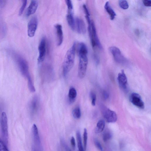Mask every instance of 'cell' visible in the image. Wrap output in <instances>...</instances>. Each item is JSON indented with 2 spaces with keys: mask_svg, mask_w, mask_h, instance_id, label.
Here are the masks:
<instances>
[{
  "mask_svg": "<svg viewBox=\"0 0 151 151\" xmlns=\"http://www.w3.org/2000/svg\"><path fill=\"white\" fill-rule=\"evenodd\" d=\"M70 142L72 148L73 150H74L76 148V143L75 139L73 136L71 137Z\"/></svg>",
  "mask_w": 151,
  "mask_h": 151,
  "instance_id": "32",
  "label": "cell"
},
{
  "mask_svg": "<svg viewBox=\"0 0 151 151\" xmlns=\"http://www.w3.org/2000/svg\"><path fill=\"white\" fill-rule=\"evenodd\" d=\"M83 8L85 14V16H90V14L88 9L87 8L85 4H83Z\"/></svg>",
  "mask_w": 151,
  "mask_h": 151,
  "instance_id": "34",
  "label": "cell"
},
{
  "mask_svg": "<svg viewBox=\"0 0 151 151\" xmlns=\"http://www.w3.org/2000/svg\"><path fill=\"white\" fill-rule=\"evenodd\" d=\"M65 1L68 10H73V5L72 1L70 0H66Z\"/></svg>",
  "mask_w": 151,
  "mask_h": 151,
  "instance_id": "31",
  "label": "cell"
},
{
  "mask_svg": "<svg viewBox=\"0 0 151 151\" xmlns=\"http://www.w3.org/2000/svg\"><path fill=\"white\" fill-rule=\"evenodd\" d=\"M39 101L37 96H34L32 99L29 104V110L30 113L32 115L36 114L39 109Z\"/></svg>",
  "mask_w": 151,
  "mask_h": 151,
  "instance_id": "12",
  "label": "cell"
},
{
  "mask_svg": "<svg viewBox=\"0 0 151 151\" xmlns=\"http://www.w3.org/2000/svg\"><path fill=\"white\" fill-rule=\"evenodd\" d=\"M32 140L34 144V146L38 151L41 150V144L38 132V130L36 125L34 124L31 129Z\"/></svg>",
  "mask_w": 151,
  "mask_h": 151,
  "instance_id": "8",
  "label": "cell"
},
{
  "mask_svg": "<svg viewBox=\"0 0 151 151\" xmlns=\"http://www.w3.org/2000/svg\"><path fill=\"white\" fill-rule=\"evenodd\" d=\"M76 136L78 149V151H84L83 147V146L80 132L78 130L76 133Z\"/></svg>",
  "mask_w": 151,
  "mask_h": 151,
  "instance_id": "21",
  "label": "cell"
},
{
  "mask_svg": "<svg viewBox=\"0 0 151 151\" xmlns=\"http://www.w3.org/2000/svg\"><path fill=\"white\" fill-rule=\"evenodd\" d=\"M101 110L104 119L108 123H114L117 119V116L116 113L104 105H101Z\"/></svg>",
  "mask_w": 151,
  "mask_h": 151,
  "instance_id": "6",
  "label": "cell"
},
{
  "mask_svg": "<svg viewBox=\"0 0 151 151\" xmlns=\"http://www.w3.org/2000/svg\"><path fill=\"white\" fill-rule=\"evenodd\" d=\"M66 19L68 24L70 28L73 30H75V22L73 10H68Z\"/></svg>",
  "mask_w": 151,
  "mask_h": 151,
  "instance_id": "17",
  "label": "cell"
},
{
  "mask_svg": "<svg viewBox=\"0 0 151 151\" xmlns=\"http://www.w3.org/2000/svg\"><path fill=\"white\" fill-rule=\"evenodd\" d=\"M94 142L95 146L100 151H104L101 144L97 139H95Z\"/></svg>",
  "mask_w": 151,
  "mask_h": 151,
  "instance_id": "30",
  "label": "cell"
},
{
  "mask_svg": "<svg viewBox=\"0 0 151 151\" xmlns=\"http://www.w3.org/2000/svg\"><path fill=\"white\" fill-rule=\"evenodd\" d=\"M109 50L116 62L122 65L127 64V60L123 55L119 48L113 46L110 47Z\"/></svg>",
  "mask_w": 151,
  "mask_h": 151,
  "instance_id": "7",
  "label": "cell"
},
{
  "mask_svg": "<svg viewBox=\"0 0 151 151\" xmlns=\"http://www.w3.org/2000/svg\"><path fill=\"white\" fill-rule=\"evenodd\" d=\"M130 100L131 103L137 108L143 109L144 104L140 95L136 93H133L130 96Z\"/></svg>",
  "mask_w": 151,
  "mask_h": 151,
  "instance_id": "11",
  "label": "cell"
},
{
  "mask_svg": "<svg viewBox=\"0 0 151 151\" xmlns=\"http://www.w3.org/2000/svg\"><path fill=\"white\" fill-rule=\"evenodd\" d=\"M76 44L74 43L67 51L63 64V72L66 76L73 68L74 63Z\"/></svg>",
  "mask_w": 151,
  "mask_h": 151,
  "instance_id": "2",
  "label": "cell"
},
{
  "mask_svg": "<svg viewBox=\"0 0 151 151\" xmlns=\"http://www.w3.org/2000/svg\"><path fill=\"white\" fill-rule=\"evenodd\" d=\"M60 144L64 151H72L63 139H60Z\"/></svg>",
  "mask_w": 151,
  "mask_h": 151,
  "instance_id": "26",
  "label": "cell"
},
{
  "mask_svg": "<svg viewBox=\"0 0 151 151\" xmlns=\"http://www.w3.org/2000/svg\"><path fill=\"white\" fill-rule=\"evenodd\" d=\"M78 52L79 57L78 75L80 78H83L86 75L88 63V50L84 43L81 42L78 45Z\"/></svg>",
  "mask_w": 151,
  "mask_h": 151,
  "instance_id": "1",
  "label": "cell"
},
{
  "mask_svg": "<svg viewBox=\"0 0 151 151\" xmlns=\"http://www.w3.org/2000/svg\"><path fill=\"white\" fill-rule=\"evenodd\" d=\"M112 137L111 132L109 131H106L103 133V139L104 142H106L110 139Z\"/></svg>",
  "mask_w": 151,
  "mask_h": 151,
  "instance_id": "24",
  "label": "cell"
},
{
  "mask_svg": "<svg viewBox=\"0 0 151 151\" xmlns=\"http://www.w3.org/2000/svg\"><path fill=\"white\" fill-rule=\"evenodd\" d=\"M0 151H9L6 145L0 138Z\"/></svg>",
  "mask_w": 151,
  "mask_h": 151,
  "instance_id": "28",
  "label": "cell"
},
{
  "mask_svg": "<svg viewBox=\"0 0 151 151\" xmlns=\"http://www.w3.org/2000/svg\"><path fill=\"white\" fill-rule=\"evenodd\" d=\"M38 21L36 17H32L29 21L27 25V34L30 37H33L36 30Z\"/></svg>",
  "mask_w": 151,
  "mask_h": 151,
  "instance_id": "10",
  "label": "cell"
},
{
  "mask_svg": "<svg viewBox=\"0 0 151 151\" xmlns=\"http://www.w3.org/2000/svg\"><path fill=\"white\" fill-rule=\"evenodd\" d=\"M88 29L91 44L93 48L97 46L99 48L102 49V47L96 34L95 24L93 20L88 25Z\"/></svg>",
  "mask_w": 151,
  "mask_h": 151,
  "instance_id": "4",
  "label": "cell"
},
{
  "mask_svg": "<svg viewBox=\"0 0 151 151\" xmlns=\"http://www.w3.org/2000/svg\"><path fill=\"white\" fill-rule=\"evenodd\" d=\"M32 151H38L34 146H33L32 148Z\"/></svg>",
  "mask_w": 151,
  "mask_h": 151,
  "instance_id": "38",
  "label": "cell"
},
{
  "mask_svg": "<svg viewBox=\"0 0 151 151\" xmlns=\"http://www.w3.org/2000/svg\"><path fill=\"white\" fill-rule=\"evenodd\" d=\"M103 98L105 99H107L109 97V94L106 91H103Z\"/></svg>",
  "mask_w": 151,
  "mask_h": 151,
  "instance_id": "35",
  "label": "cell"
},
{
  "mask_svg": "<svg viewBox=\"0 0 151 151\" xmlns=\"http://www.w3.org/2000/svg\"><path fill=\"white\" fill-rule=\"evenodd\" d=\"M6 1L0 0V7H4L6 4Z\"/></svg>",
  "mask_w": 151,
  "mask_h": 151,
  "instance_id": "36",
  "label": "cell"
},
{
  "mask_svg": "<svg viewBox=\"0 0 151 151\" xmlns=\"http://www.w3.org/2000/svg\"><path fill=\"white\" fill-rule=\"evenodd\" d=\"M119 4L120 7L123 9H126L129 7L128 3L126 0H119Z\"/></svg>",
  "mask_w": 151,
  "mask_h": 151,
  "instance_id": "25",
  "label": "cell"
},
{
  "mask_svg": "<svg viewBox=\"0 0 151 151\" xmlns=\"http://www.w3.org/2000/svg\"><path fill=\"white\" fill-rule=\"evenodd\" d=\"M11 55L16 63L22 74L27 78V81L32 79L29 71L27 62L20 55L14 51H11Z\"/></svg>",
  "mask_w": 151,
  "mask_h": 151,
  "instance_id": "3",
  "label": "cell"
},
{
  "mask_svg": "<svg viewBox=\"0 0 151 151\" xmlns=\"http://www.w3.org/2000/svg\"><path fill=\"white\" fill-rule=\"evenodd\" d=\"M75 29L80 34H84L86 32V27L84 21L81 18L76 17L75 20Z\"/></svg>",
  "mask_w": 151,
  "mask_h": 151,
  "instance_id": "14",
  "label": "cell"
},
{
  "mask_svg": "<svg viewBox=\"0 0 151 151\" xmlns=\"http://www.w3.org/2000/svg\"><path fill=\"white\" fill-rule=\"evenodd\" d=\"M55 27L56 33L57 45L60 46L62 44L63 40L62 26L60 24H57L55 26Z\"/></svg>",
  "mask_w": 151,
  "mask_h": 151,
  "instance_id": "15",
  "label": "cell"
},
{
  "mask_svg": "<svg viewBox=\"0 0 151 151\" xmlns=\"http://www.w3.org/2000/svg\"><path fill=\"white\" fill-rule=\"evenodd\" d=\"M39 56L38 62L40 63L42 62L45 58L46 53V41L45 37L41 40L38 47Z\"/></svg>",
  "mask_w": 151,
  "mask_h": 151,
  "instance_id": "9",
  "label": "cell"
},
{
  "mask_svg": "<svg viewBox=\"0 0 151 151\" xmlns=\"http://www.w3.org/2000/svg\"><path fill=\"white\" fill-rule=\"evenodd\" d=\"M22 1V6L19 9V14L20 16L23 13L27 4V0H24Z\"/></svg>",
  "mask_w": 151,
  "mask_h": 151,
  "instance_id": "29",
  "label": "cell"
},
{
  "mask_svg": "<svg viewBox=\"0 0 151 151\" xmlns=\"http://www.w3.org/2000/svg\"><path fill=\"white\" fill-rule=\"evenodd\" d=\"M77 95L76 89L73 87L70 88L69 90L68 93V100L70 103H73L75 101Z\"/></svg>",
  "mask_w": 151,
  "mask_h": 151,
  "instance_id": "18",
  "label": "cell"
},
{
  "mask_svg": "<svg viewBox=\"0 0 151 151\" xmlns=\"http://www.w3.org/2000/svg\"><path fill=\"white\" fill-rule=\"evenodd\" d=\"M88 139V133L87 129L85 128L84 129L83 133V148L84 151H86Z\"/></svg>",
  "mask_w": 151,
  "mask_h": 151,
  "instance_id": "23",
  "label": "cell"
},
{
  "mask_svg": "<svg viewBox=\"0 0 151 151\" xmlns=\"http://www.w3.org/2000/svg\"><path fill=\"white\" fill-rule=\"evenodd\" d=\"M0 125L3 140L6 145L8 144L9 139L7 119L6 113H2L0 118Z\"/></svg>",
  "mask_w": 151,
  "mask_h": 151,
  "instance_id": "5",
  "label": "cell"
},
{
  "mask_svg": "<svg viewBox=\"0 0 151 151\" xmlns=\"http://www.w3.org/2000/svg\"><path fill=\"white\" fill-rule=\"evenodd\" d=\"M135 33L137 36H138L139 35V30L138 29H136L135 30Z\"/></svg>",
  "mask_w": 151,
  "mask_h": 151,
  "instance_id": "37",
  "label": "cell"
},
{
  "mask_svg": "<svg viewBox=\"0 0 151 151\" xmlns=\"http://www.w3.org/2000/svg\"><path fill=\"white\" fill-rule=\"evenodd\" d=\"M143 4L146 6L149 7L151 6V1L150 0H144L143 1Z\"/></svg>",
  "mask_w": 151,
  "mask_h": 151,
  "instance_id": "33",
  "label": "cell"
},
{
  "mask_svg": "<svg viewBox=\"0 0 151 151\" xmlns=\"http://www.w3.org/2000/svg\"><path fill=\"white\" fill-rule=\"evenodd\" d=\"M117 80L120 87L124 90H126L127 88V76L123 70L119 73Z\"/></svg>",
  "mask_w": 151,
  "mask_h": 151,
  "instance_id": "13",
  "label": "cell"
},
{
  "mask_svg": "<svg viewBox=\"0 0 151 151\" xmlns=\"http://www.w3.org/2000/svg\"><path fill=\"white\" fill-rule=\"evenodd\" d=\"M104 8L110 16V19L111 20L114 19L116 16V14L111 6L109 1L106 2L105 4Z\"/></svg>",
  "mask_w": 151,
  "mask_h": 151,
  "instance_id": "19",
  "label": "cell"
},
{
  "mask_svg": "<svg viewBox=\"0 0 151 151\" xmlns=\"http://www.w3.org/2000/svg\"><path fill=\"white\" fill-rule=\"evenodd\" d=\"M105 125V122L104 120L101 119L99 120L95 129V132L98 134L102 132L104 128Z\"/></svg>",
  "mask_w": 151,
  "mask_h": 151,
  "instance_id": "20",
  "label": "cell"
},
{
  "mask_svg": "<svg viewBox=\"0 0 151 151\" xmlns=\"http://www.w3.org/2000/svg\"><path fill=\"white\" fill-rule=\"evenodd\" d=\"M72 114L73 117L76 119H79L81 116L80 109L78 106L75 107L73 110Z\"/></svg>",
  "mask_w": 151,
  "mask_h": 151,
  "instance_id": "22",
  "label": "cell"
},
{
  "mask_svg": "<svg viewBox=\"0 0 151 151\" xmlns=\"http://www.w3.org/2000/svg\"><path fill=\"white\" fill-rule=\"evenodd\" d=\"M90 96L91 99V104L93 106H95L96 105V93L93 91L91 92Z\"/></svg>",
  "mask_w": 151,
  "mask_h": 151,
  "instance_id": "27",
  "label": "cell"
},
{
  "mask_svg": "<svg viewBox=\"0 0 151 151\" xmlns=\"http://www.w3.org/2000/svg\"><path fill=\"white\" fill-rule=\"evenodd\" d=\"M38 6V2L37 0H32L28 6L26 15L29 17L34 14L36 11Z\"/></svg>",
  "mask_w": 151,
  "mask_h": 151,
  "instance_id": "16",
  "label": "cell"
}]
</instances>
